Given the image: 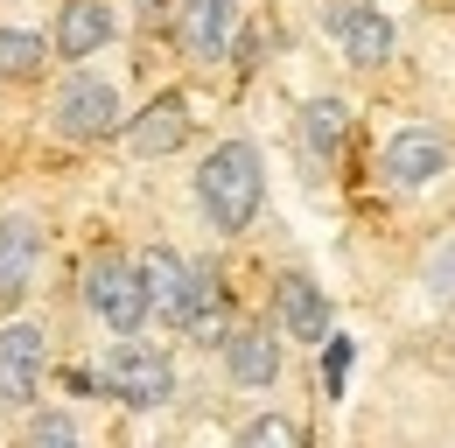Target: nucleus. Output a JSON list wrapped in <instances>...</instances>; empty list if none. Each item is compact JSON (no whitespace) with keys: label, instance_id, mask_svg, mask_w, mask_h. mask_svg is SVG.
I'll list each match as a JSON object with an SVG mask.
<instances>
[{"label":"nucleus","instance_id":"obj_1","mask_svg":"<svg viewBox=\"0 0 455 448\" xmlns=\"http://www.w3.org/2000/svg\"><path fill=\"white\" fill-rule=\"evenodd\" d=\"M259 196H267V175H259V148L252 140H225L196 168V204H204V218L218 231H245L259 218Z\"/></svg>","mask_w":455,"mask_h":448},{"label":"nucleus","instance_id":"obj_2","mask_svg":"<svg viewBox=\"0 0 455 448\" xmlns=\"http://www.w3.org/2000/svg\"><path fill=\"white\" fill-rule=\"evenodd\" d=\"M84 301H92V316L99 323H113L119 336H133L148 323V287H140V267L133 260H119V252H99L92 267H84Z\"/></svg>","mask_w":455,"mask_h":448},{"label":"nucleus","instance_id":"obj_3","mask_svg":"<svg viewBox=\"0 0 455 448\" xmlns=\"http://www.w3.org/2000/svg\"><path fill=\"white\" fill-rule=\"evenodd\" d=\"M99 386L113 392V399H126V406H162L175 392V372L155 343H113L106 364H99Z\"/></svg>","mask_w":455,"mask_h":448},{"label":"nucleus","instance_id":"obj_4","mask_svg":"<svg viewBox=\"0 0 455 448\" xmlns=\"http://www.w3.org/2000/svg\"><path fill=\"white\" fill-rule=\"evenodd\" d=\"M57 133L63 140H106V133H119V92L106 77H70L57 92Z\"/></svg>","mask_w":455,"mask_h":448},{"label":"nucleus","instance_id":"obj_5","mask_svg":"<svg viewBox=\"0 0 455 448\" xmlns=\"http://www.w3.org/2000/svg\"><path fill=\"white\" fill-rule=\"evenodd\" d=\"M43 372H50L43 330L7 323V330H0V406H28V399L43 392Z\"/></svg>","mask_w":455,"mask_h":448},{"label":"nucleus","instance_id":"obj_6","mask_svg":"<svg viewBox=\"0 0 455 448\" xmlns=\"http://www.w3.org/2000/svg\"><path fill=\"white\" fill-rule=\"evenodd\" d=\"M133 267H140V287H148V316H162V323H175V330H182L189 294H196V267H189V260H175L169 245L140 252Z\"/></svg>","mask_w":455,"mask_h":448},{"label":"nucleus","instance_id":"obj_7","mask_svg":"<svg viewBox=\"0 0 455 448\" xmlns=\"http://www.w3.org/2000/svg\"><path fill=\"white\" fill-rule=\"evenodd\" d=\"M330 28H337L343 56H350L357 70H379V63L393 56V21H386L379 7H364V0H337V7H330Z\"/></svg>","mask_w":455,"mask_h":448},{"label":"nucleus","instance_id":"obj_8","mask_svg":"<svg viewBox=\"0 0 455 448\" xmlns=\"http://www.w3.org/2000/svg\"><path fill=\"white\" fill-rule=\"evenodd\" d=\"M442 168H449V148L427 126H399L393 140H386V175H393L399 189H427Z\"/></svg>","mask_w":455,"mask_h":448},{"label":"nucleus","instance_id":"obj_9","mask_svg":"<svg viewBox=\"0 0 455 448\" xmlns=\"http://www.w3.org/2000/svg\"><path fill=\"white\" fill-rule=\"evenodd\" d=\"M175 43L196 63H218L231 43V0H182L175 7Z\"/></svg>","mask_w":455,"mask_h":448},{"label":"nucleus","instance_id":"obj_10","mask_svg":"<svg viewBox=\"0 0 455 448\" xmlns=\"http://www.w3.org/2000/svg\"><path fill=\"white\" fill-rule=\"evenodd\" d=\"M43 260V231L36 218H0V301H21Z\"/></svg>","mask_w":455,"mask_h":448},{"label":"nucleus","instance_id":"obj_11","mask_svg":"<svg viewBox=\"0 0 455 448\" xmlns=\"http://www.w3.org/2000/svg\"><path fill=\"white\" fill-rule=\"evenodd\" d=\"M126 140H133V155H148V162H155V155H175V148L189 140V106H182L175 92H162L155 106L126 126Z\"/></svg>","mask_w":455,"mask_h":448},{"label":"nucleus","instance_id":"obj_12","mask_svg":"<svg viewBox=\"0 0 455 448\" xmlns=\"http://www.w3.org/2000/svg\"><path fill=\"white\" fill-rule=\"evenodd\" d=\"M225 364L238 386H274L281 379V343H274V330H259V323H245V330L225 336Z\"/></svg>","mask_w":455,"mask_h":448},{"label":"nucleus","instance_id":"obj_13","mask_svg":"<svg viewBox=\"0 0 455 448\" xmlns=\"http://www.w3.org/2000/svg\"><path fill=\"white\" fill-rule=\"evenodd\" d=\"M281 323L301 336V343H323V336H330V301H323L315 280H301V274L281 280Z\"/></svg>","mask_w":455,"mask_h":448},{"label":"nucleus","instance_id":"obj_14","mask_svg":"<svg viewBox=\"0 0 455 448\" xmlns=\"http://www.w3.org/2000/svg\"><path fill=\"white\" fill-rule=\"evenodd\" d=\"M106 43H113V14H106L99 0H70L63 21H57V50L63 56H92V50H106Z\"/></svg>","mask_w":455,"mask_h":448},{"label":"nucleus","instance_id":"obj_15","mask_svg":"<svg viewBox=\"0 0 455 448\" xmlns=\"http://www.w3.org/2000/svg\"><path fill=\"white\" fill-rule=\"evenodd\" d=\"M343 126H350V112H343L337 99H315V106L301 112V140H308V155L330 162V155L343 148Z\"/></svg>","mask_w":455,"mask_h":448},{"label":"nucleus","instance_id":"obj_16","mask_svg":"<svg viewBox=\"0 0 455 448\" xmlns=\"http://www.w3.org/2000/svg\"><path fill=\"white\" fill-rule=\"evenodd\" d=\"M43 36H28V28H0V70L7 77H36L43 70Z\"/></svg>","mask_w":455,"mask_h":448},{"label":"nucleus","instance_id":"obj_17","mask_svg":"<svg viewBox=\"0 0 455 448\" xmlns=\"http://www.w3.org/2000/svg\"><path fill=\"white\" fill-rule=\"evenodd\" d=\"M21 448H84V442H77V420H70V413H36L28 435H21Z\"/></svg>","mask_w":455,"mask_h":448},{"label":"nucleus","instance_id":"obj_18","mask_svg":"<svg viewBox=\"0 0 455 448\" xmlns=\"http://www.w3.org/2000/svg\"><path fill=\"white\" fill-rule=\"evenodd\" d=\"M231 448H301V435H294V420H281V413H259Z\"/></svg>","mask_w":455,"mask_h":448},{"label":"nucleus","instance_id":"obj_19","mask_svg":"<svg viewBox=\"0 0 455 448\" xmlns=\"http://www.w3.org/2000/svg\"><path fill=\"white\" fill-rule=\"evenodd\" d=\"M427 287H435V301H455V238L427 260Z\"/></svg>","mask_w":455,"mask_h":448},{"label":"nucleus","instance_id":"obj_20","mask_svg":"<svg viewBox=\"0 0 455 448\" xmlns=\"http://www.w3.org/2000/svg\"><path fill=\"white\" fill-rule=\"evenodd\" d=\"M330 343V392H343V372H350V343L343 336H323Z\"/></svg>","mask_w":455,"mask_h":448}]
</instances>
